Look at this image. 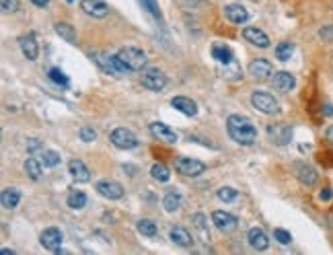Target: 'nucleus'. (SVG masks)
Returning <instances> with one entry per match:
<instances>
[{
	"instance_id": "37998d69",
	"label": "nucleus",
	"mask_w": 333,
	"mask_h": 255,
	"mask_svg": "<svg viewBox=\"0 0 333 255\" xmlns=\"http://www.w3.org/2000/svg\"><path fill=\"white\" fill-rule=\"evenodd\" d=\"M319 198H321L323 202H329V200L333 198V192H331L329 187H325V189H321V194H319Z\"/></svg>"
},
{
	"instance_id": "4be33fe9",
	"label": "nucleus",
	"mask_w": 333,
	"mask_h": 255,
	"mask_svg": "<svg viewBox=\"0 0 333 255\" xmlns=\"http://www.w3.org/2000/svg\"><path fill=\"white\" fill-rule=\"evenodd\" d=\"M19 46H21V52L27 56V60H37V54H39V46H37V41H35L33 33H29V35H23V37L19 39Z\"/></svg>"
},
{
	"instance_id": "b1692460",
	"label": "nucleus",
	"mask_w": 333,
	"mask_h": 255,
	"mask_svg": "<svg viewBox=\"0 0 333 255\" xmlns=\"http://www.w3.org/2000/svg\"><path fill=\"white\" fill-rule=\"evenodd\" d=\"M0 202H3V208L5 210H15L21 202V192L15 189V187H7L3 192V196H0Z\"/></svg>"
},
{
	"instance_id": "dca6fc26",
	"label": "nucleus",
	"mask_w": 333,
	"mask_h": 255,
	"mask_svg": "<svg viewBox=\"0 0 333 255\" xmlns=\"http://www.w3.org/2000/svg\"><path fill=\"white\" fill-rule=\"evenodd\" d=\"M243 37H245L249 44H253V46H257V48H261V50L269 48V37H267L261 29H257V27H245V29H243Z\"/></svg>"
},
{
	"instance_id": "ea45409f",
	"label": "nucleus",
	"mask_w": 333,
	"mask_h": 255,
	"mask_svg": "<svg viewBox=\"0 0 333 255\" xmlns=\"http://www.w3.org/2000/svg\"><path fill=\"white\" fill-rule=\"evenodd\" d=\"M274 239H276L278 243H282V245H290L292 235H290L288 230H284V228H276V230H274Z\"/></svg>"
},
{
	"instance_id": "c9c22d12",
	"label": "nucleus",
	"mask_w": 333,
	"mask_h": 255,
	"mask_svg": "<svg viewBox=\"0 0 333 255\" xmlns=\"http://www.w3.org/2000/svg\"><path fill=\"white\" fill-rule=\"evenodd\" d=\"M216 198L220 200V202H235L237 198H239V192L235 189V187H220L218 192H216Z\"/></svg>"
},
{
	"instance_id": "4c0bfd02",
	"label": "nucleus",
	"mask_w": 333,
	"mask_h": 255,
	"mask_svg": "<svg viewBox=\"0 0 333 255\" xmlns=\"http://www.w3.org/2000/svg\"><path fill=\"white\" fill-rule=\"evenodd\" d=\"M142 7H144L154 19H160V9H158V3H156V0H142Z\"/></svg>"
},
{
	"instance_id": "5701e85b",
	"label": "nucleus",
	"mask_w": 333,
	"mask_h": 255,
	"mask_svg": "<svg viewBox=\"0 0 333 255\" xmlns=\"http://www.w3.org/2000/svg\"><path fill=\"white\" fill-rule=\"evenodd\" d=\"M171 105H173L177 111H181L183 115H190V117H194V115L198 113V105H196V101H192L190 97H173V99H171Z\"/></svg>"
},
{
	"instance_id": "c756f323",
	"label": "nucleus",
	"mask_w": 333,
	"mask_h": 255,
	"mask_svg": "<svg viewBox=\"0 0 333 255\" xmlns=\"http://www.w3.org/2000/svg\"><path fill=\"white\" fill-rule=\"evenodd\" d=\"M25 171H27V175H29V179H33V181H39V177H41V161L39 159H27L25 161Z\"/></svg>"
},
{
	"instance_id": "7ed1b4c3",
	"label": "nucleus",
	"mask_w": 333,
	"mask_h": 255,
	"mask_svg": "<svg viewBox=\"0 0 333 255\" xmlns=\"http://www.w3.org/2000/svg\"><path fill=\"white\" fill-rule=\"evenodd\" d=\"M91 58H93V60L101 66V70L107 72V74L119 76V74H126V72H128V68H126V66L121 64V60L117 58V54L111 56V54H105V52H93Z\"/></svg>"
},
{
	"instance_id": "f03ea898",
	"label": "nucleus",
	"mask_w": 333,
	"mask_h": 255,
	"mask_svg": "<svg viewBox=\"0 0 333 255\" xmlns=\"http://www.w3.org/2000/svg\"><path fill=\"white\" fill-rule=\"evenodd\" d=\"M117 58L121 60V64L128 68V72H140L146 66V54L136 48V46H126L117 52Z\"/></svg>"
},
{
	"instance_id": "09e8293b",
	"label": "nucleus",
	"mask_w": 333,
	"mask_h": 255,
	"mask_svg": "<svg viewBox=\"0 0 333 255\" xmlns=\"http://www.w3.org/2000/svg\"><path fill=\"white\" fill-rule=\"evenodd\" d=\"M3 255H15V251H13V249H7V247H5V249H3Z\"/></svg>"
},
{
	"instance_id": "e433bc0d",
	"label": "nucleus",
	"mask_w": 333,
	"mask_h": 255,
	"mask_svg": "<svg viewBox=\"0 0 333 255\" xmlns=\"http://www.w3.org/2000/svg\"><path fill=\"white\" fill-rule=\"evenodd\" d=\"M78 138L82 140V142H87V144H91V142H95L97 140V132L93 130L91 125H82L80 130H78Z\"/></svg>"
},
{
	"instance_id": "a19ab883",
	"label": "nucleus",
	"mask_w": 333,
	"mask_h": 255,
	"mask_svg": "<svg viewBox=\"0 0 333 255\" xmlns=\"http://www.w3.org/2000/svg\"><path fill=\"white\" fill-rule=\"evenodd\" d=\"M27 151H29L31 155H35V153H41V151H44V144H41V140H37V138H29V140H27Z\"/></svg>"
},
{
	"instance_id": "9b49d317",
	"label": "nucleus",
	"mask_w": 333,
	"mask_h": 255,
	"mask_svg": "<svg viewBox=\"0 0 333 255\" xmlns=\"http://www.w3.org/2000/svg\"><path fill=\"white\" fill-rule=\"evenodd\" d=\"M150 134L158 142H167V144H175L177 142V134L167 123H162V121H152L150 123Z\"/></svg>"
},
{
	"instance_id": "79ce46f5",
	"label": "nucleus",
	"mask_w": 333,
	"mask_h": 255,
	"mask_svg": "<svg viewBox=\"0 0 333 255\" xmlns=\"http://www.w3.org/2000/svg\"><path fill=\"white\" fill-rule=\"evenodd\" d=\"M319 35H321L323 39H333V25H327V27H323V29L319 31Z\"/></svg>"
},
{
	"instance_id": "aec40b11",
	"label": "nucleus",
	"mask_w": 333,
	"mask_h": 255,
	"mask_svg": "<svg viewBox=\"0 0 333 255\" xmlns=\"http://www.w3.org/2000/svg\"><path fill=\"white\" fill-rule=\"evenodd\" d=\"M169 237H171V241H173L175 245H179V247H192V245H194L192 232H190L188 228H183V226H173V228L169 230Z\"/></svg>"
},
{
	"instance_id": "473e14b6",
	"label": "nucleus",
	"mask_w": 333,
	"mask_h": 255,
	"mask_svg": "<svg viewBox=\"0 0 333 255\" xmlns=\"http://www.w3.org/2000/svg\"><path fill=\"white\" fill-rule=\"evenodd\" d=\"M138 232L144 235V237H154V235L158 232V226H156L152 220L142 218V220H138Z\"/></svg>"
},
{
	"instance_id": "9d476101",
	"label": "nucleus",
	"mask_w": 333,
	"mask_h": 255,
	"mask_svg": "<svg viewBox=\"0 0 333 255\" xmlns=\"http://www.w3.org/2000/svg\"><path fill=\"white\" fill-rule=\"evenodd\" d=\"M62 239H64V235H62V230H60L58 226H48V228L39 235V243H41L48 251H54V253L60 249Z\"/></svg>"
},
{
	"instance_id": "a18cd8bd",
	"label": "nucleus",
	"mask_w": 333,
	"mask_h": 255,
	"mask_svg": "<svg viewBox=\"0 0 333 255\" xmlns=\"http://www.w3.org/2000/svg\"><path fill=\"white\" fill-rule=\"evenodd\" d=\"M185 3H188L190 7H198V5H204V0H185Z\"/></svg>"
},
{
	"instance_id": "6ab92c4d",
	"label": "nucleus",
	"mask_w": 333,
	"mask_h": 255,
	"mask_svg": "<svg viewBox=\"0 0 333 255\" xmlns=\"http://www.w3.org/2000/svg\"><path fill=\"white\" fill-rule=\"evenodd\" d=\"M296 177L302 185L306 187H313L317 181H319V175L317 171L310 167V165H304V163H296Z\"/></svg>"
},
{
	"instance_id": "ddd939ff",
	"label": "nucleus",
	"mask_w": 333,
	"mask_h": 255,
	"mask_svg": "<svg viewBox=\"0 0 333 255\" xmlns=\"http://www.w3.org/2000/svg\"><path fill=\"white\" fill-rule=\"evenodd\" d=\"M95 189L99 192V196H103V198H107V200H119V198H123V187H121V183H117V181H109V179L99 181V183L95 185Z\"/></svg>"
},
{
	"instance_id": "72a5a7b5",
	"label": "nucleus",
	"mask_w": 333,
	"mask_h": 255,
	"mask_svg": "<svg viewBox=\"0 0 333 255\" xmlns=\"http://www.w3.org/2000/svg\"><path fill=\"white\" fill-rule=\"evenodd\" d=\"M39 157H41L39 161H41L44 167H56V165H60V155L56 151H41Z\"/></svg>"
},
{
	"instance_id": "8fccbe9b",
	"label": "nucleus",
	"mask_w": 333,
	"mask_h": 255,
	"mask_svg": "<svg viewBox=\"0 0 333 255\" xmlns=\"http://www.w3.org/2000/svg\"><path fill=\"white\" fill-rule=\"evenodd\" d=\"M66 3H74V0H66Z\"/></svg>"
},
{
	"instance_id": "cd10ccee",
	"label": "nucleus",
	"mask_w": 333,
	"mask_h": 255,
	"mask_svg": "<svg viewBox=\"0 0 333 255\" xmlns=\"http://www.w3.org/2000/svg\"><path fill=\"white\" fill-rule=\"evenodd\" d=\"M56 33L68 41V44H76V29L70 23H56Z\"/></svg>"
},
{
	"instance_id": "2eb2a0df",
	"label": "nucleus",
	"mask_w": 333,
	"mask_h": 255,
	"mask_svg": "<svg viewBox=\"0 0 333 255\" xmlns=\"http://www.w3.org/2000/svg\"><path fill=\"white\" fill-rule=\"evenodd\" d=\"M272 84H274V89L280 91V93H290V91L296 87V78H294V74H290V72H286V70H280V72H274Z\"/></svg>"
},
{
	"instance_id": "bb28decb",
	"label": "nucleus",
	"mask_w": 333,
	"mask_h": 255,
	"mask_svg": "<svg viewBox=\"0 0 333 255\" xmlns=\"http://www.w3.org/2000/svg\"><path fill=\"white\" fill-rule=\"evenodd\" d=\"M179 206H181V196L175 189H169L162 198V208L167 212H175V210H179Z\"/></svg>"
},
{
	"instance_id": "f8f14e48",
	"label": "nucleus",
	"mask_w": 333,
	"mask_h": 255,
	"mask_svg": "<svg viewBox=\"0 0 333 255\" xmlns=\"http://www.w3.org/2000/svg\"><path fill=\"white\" fill-rule=\"evenodd\" d=\"M80 11H85V15L93 19H103L109 15V7L103 0H80Z\"/></svg>"
},
{
	"instance_id": "a211bd4d",
	"label": "nucleus",
	"mask_w": 333,
	"mask_h": 255,
	"mask_svg": "<svg viewBox=\"0 0 333 255\" xmlns=\"http://www.w3.org/2000/svg\"><path fill=\"white\" fill-rule=\"evenodd\" d=\"M222 11H224V17H226L231 23H235V25H241V23H247V21H249V13H247V9L241 7V5H226Z\"/></svg>"
},
{
	"instance_id": "1a4fd4ad",
	"label": "nucleus",
	"mask_w": 333,
	"mask_h": 255,
	"mask_svg": "<svg viewBox=\"0 0 333 255\" xmlns=\"http://www.w3.org/2000/svg\"><path fill=\"white\" fill-rule=\"evenodd\" d=\"M267 136L274 144L284 146L292 140V128L288 123H272V125H267Z\"/></svg>"
},
{
	"instance_id": "393cba45",
	"label": "nucleus",
	"mask_w": 333,
	"mask_h": 255,
	"mask_svg": "<svg viewBox=\"0 0 333 255\" xmlns=\"http://www.w3.org/2000/svg\"><path fill=\"white\" fill-rule=\"evenodd\" d=\"M212 58L218 62V64H233V50L231 48H226V46H214L212 48Z\"/></svg>"
},
{
	"instance_id": "39448f33",
	"label": "nucleus",
	"mask_w": 333,
	"mask_h": 255,
	"mask_svg": "<svg viewBox=\"0 0 333 255\" xmlns=\"http://www.w3.org/2000/svg\"><path fill=\"white\" fill-rule=\"evenodd\" d=\"M111 144L115 148H121V151H134L138 148V138L132 130H128V128H115V130L111 132L109 136Z\"/></svg>"
},
{
	"instance_id": "de8ad7c7",
	"label": "nucleus",
	"mask_w": 333,
	"mask_h": 255,
	"mask_svg": "<svg viewBox=\"0 0 333 255\" xmlns=\"http://www.w3.org/2000/svg\"><path fill=\"white\" fill-rule=\"evenodd\" d=\"M327 138H329V140L333 142V125H331V128H329V130H327Z\"/></svg>"
},
{
	"instance_id": "4468645a",
	"label": "nucleus",
	"mask_w": 333,
	"mask_h": 255,
	"mask_svg": "<svg viewBox=\"0 0 333 255\" xmlns=\"http://www.w3.org/2000/svg\"><path fill=\"white\" fill-rule=\"evenodd\" d=\"M272 62L265 60V58H257L249 64V74L255 78V80H267V76H272Z\"/></svg>"
},
{
	"instance_id": "58836bf2",
	"label": "nucleus",
	"mask_w": 333,
	"mask_h": 255,
	"mask_svg": "<svg viewBox=\"0 0 333 255\" xmlns=\"http://www.w3.org/2000/svg\"><path fill=\"white\" fill-rule=\"evenodd\" d=\"M19 0H0V9H3V13H17L19 11Z\"/></svg>"
},
{
	"instance_id": "c03bdc74",
	"label": "nucleus",
	"mask_w": 333,
	"mask_h": 255,
	"mask_svg": "<svg viewBox=\"0 0 333 255\" xmlns=\"http://www.w3.org/2000/svg\"><path fill=\"white\" fill-rule=\"evenodd\" d=\"M31 3H33L35 7H39V9H44V7L50 5V0H31Z\"/></svg>"
},
{
	"instance_id": "49530a36",
	"label": "nucleus",
	"mask_w": 333,
	"mask_h": 255,
	"mask_svg": "<svg viewBox=\"0 0 333 255\" xmlns=\"http://www.w3.org/2000/svg\"><path fill=\"white\" fill-rule=\"evenodd\" d=\"M323 113H325V115H333V107H331V105H325Z\"/></svg>"
},
{
	"instance_id": "20e7f679",
	"label": "nucleus",
	"mask_w": 333,
	"mask_h": 255,
	"mask_svg": "<svg viewBox=\"0 0 333 255\" xmlns=\"http://www.w3.org/2000/svg\"><path fill=\"white\" fill-rule=\"evenodd\" d=\"M251 105H253L257 111L265 113V115H276V113H280V103H278V101L274 99V95L267 93V91H253V95H251Z\"/></svg>"
},
{
	"instance_id": "6e6552de",
	"label": "nucleus",
	"mask_w": 333,
	"mask_h": 255,
	"mask_svg": "<svg viewBox=\"0 0 333 255\" xmlns=\"http://www.w3.org/2000/svg\"><path fill=\"white\" fill-rule=\"evenodd\" d=\"M212 222H214V226H216L220 232H224V235L237 230V226H239V218H237L235 214H231V212H224V210L212 212Z\"/></svg>"
},
{
	"instance_id": "412c9836",
	"label": "nucleus",
	"mask_w": 333,
	"mask_h": 255,
	"mask_svg": "<svg viewBox=\"0 0 333 255\" xmlns=\"http://www.w3.org/2000/svg\"><path fill=\"white\" fill-rule=\"evenodd\" d=\"M247 239H249V245L255 251H265L269 247V239H267L265 230H261V228H251L249 235H247Z\"/></svg>"
},
{
	"instance_id": "f257e3e1",
	"label": "nucleus",
	"mask_w": 333,
	"mask_h": 255,
	"mask_svg": "<svg viewBox=\"0 0 333 255\" xmlns=\"http://www.w3.org/2000/svg\"><path fill=\"white\" fill-rule=\"evenodd\" d=\"M226 132L241 146H251L257 140V128L245 115H231L226 119Z\"/></svg>"
},
{
	"instance_id": "2f4dec72",
	"label": "nucleus",
	"mask_w": 333,
	"mask_h": 255,
	"mask_svg": "<svg viewBox=\"0 0 333 255\" xmlns=\"http://www.w3.org/2000/svg\"><path fill=\"white\" fill-rule=\"evenodd\" d=\"M48 76H50V80H52V82L60 84L62 89H68V87H70V80H68V76H66V74H64L60 68H50Z\"/></svg>"
},
{
	"instance_id": "423d86ee",
	"label": "nucleus",
	"mask_w": 333,
	"mask_h": 255,
	"mask_svg": "<svg viewBox=\"0 0 333 255\" xmlns=\"http://www.w3.org/2000/svg\"><path fill=\"white\" fill-rule=\"evenodd\" d=\"M140 82H142L144 89L158 93V91H162V89L167 87V76H164V72L158 70V68H148V70L142 72Z\"/></svg>"
},
{
	"instance_id": "f704fd0d",
	"label": "nucleus",
	"mask_w": 333,
	"mask_h": 255,
	"mask_svg": "<svg viewBox=\"0 0 333 255\" xmlns=\"http://www.w3.org/2000/svg\"><path fill=\"white\" fill-rule=\"evenodd\" d=\"M192 224L198 228V232H200V237H202L204 241L210 239L208 228H206V216H204V214H194V216H192Z\"/></svg>"
},
{
	"instance_id": "f3484780",
	"label": "nucleus",
	"mask_w": 333,
	"mask_h": 255,
	"mask_svg": "<svg viewBox=\"0 0 333 255\" xmlns=\"http://www.w3.org/2000/svg\"><path fill=\"white\" fill-rule=\"evenodd\" d=\"M68 173H70L72 179H76L78 183L91 181V171H89V167H87L80 159H72V161L68 163Z\"/></svg>"
},
{
	"instance_id": "c85d7f7f",
	"label": "nucleus",
	"mask_w": 333,
	"mask_h": 255,
	"mask_svg": "<svg viewBox=\"0 0 333 255\" xmlns=\"http://www.w3.org/2000/svg\"><path fill=\"white\" fill-rule=\"evenodd\" d=\"M150 175H152L156 181H160V183H167V181L171 179V171H169V167L162 165V163H154L152 169H150Z\"/></svg>"
},
{
	"instance_id": "7c9ffc66",
	"label": "nucleus",
	"mask_w": 333,
	"mask_h": 255,
	"mask_svg": "<svg viewBox=\"0 0 333 255\" xmlns=\"http://www.w3.org/2000/svg\"><path fill=\"white\" fill-rule=\"evenodd\" d=\"M292 54H294V44H290V41H282V44L276 46V58H278L280 62H288Z\"/></svg>"
},
{
	"instance_id": "a878e982",
	"label": "nucleus",
	"mask_w": 333,
	"mask_h": 255,
	"mask_svg": "<svg viewBox=\"0 0 333 255\" xmlns=\"http://www.w3.org/2000/svg\"><path fill=\"white\" fill-rule=\"evenodd\" d=\"M66 204H68V208H72V210H82V208L87 206V194L80 192V189H72V192L68 194V198H66Z\"/></svg>"
},
{
	"instance_id": "0eeeda50",
	"label": "nucleus",
	"mask_w": 333,
	"mask_h": 255,
	"mask_svg": "<svg viewBox=\"0 0 333 255\" xmlns=\"http://www.w3.org/2000/svg\"><path fill=\"white\" fill-rule=\"evenodd\" d=\"M175 169H177V173L183 175V177H198V175H202V173L206 171V165H204L202 161H198V159L181 157V159L175 161Z\"/></svg>"
}]
</instances>
